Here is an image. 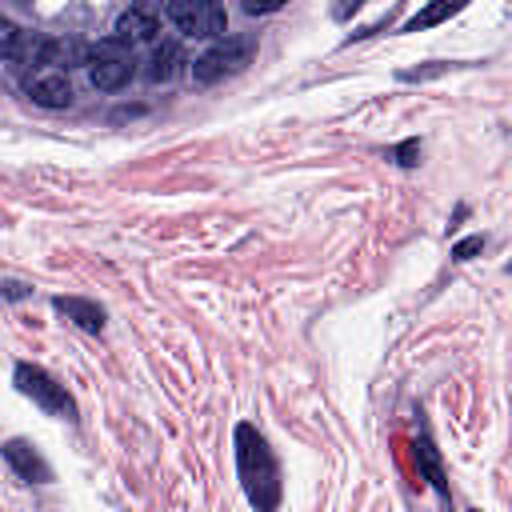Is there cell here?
I'll use <instances>...</instances> for the list:
<instances>
[{
    "label": "cell",
    "mask_w": 512,
    "mask_h": 512,
    "mask_svg": "<svg viewBox=\"0 0 512 512\" xmlns=\"http://www.w3.org/2000/svg\"><path fill=\"white\" fill-rule=\"evenodd\" d=\"M232 444H236V476H240L248 504L256 512H276L284 500V480H280V460L268 448L264 432L256 424L240 420L232 432Z\"/></svg>",
    "instance_id": "6da1fadb"
},
{
    "label": "cell",
    "mask_w": 512,
    "mask_h": 512,
    "mask_svg": "<svg viewBox=\"0 0 512 512\" xmlns=\"http://www.w3.org/2000/svg\"><path fill=\"white\" fill-rule=\"evenodd\" d=\"M252 56H256V36H248V32L244 36H224L192 60V84H220L224 76L244 72L252 64Z\"/></svg>",
    "instance_id": "7a4b0ae2"
},
{
    "label": "cell",
    "mask_w": 512,
    "mask_h": 512,
    "mask_svg": "<svg viewBox=\"0 0 512 512\" xmlns=\"http://www.w3.org/2000/svg\"><path fill=\"white\" fill-rule=\"evenodd\" d=\"M16 388L32 400V404H40L48 416H56V420H68V424H76V416H80V408H76V400H72V392L48 372V368H40V364H28V360H20L16 364Z\"/></svg>",
    "instance_id": "3957f363"
},
{
    "label": "cell",
    "mask_w": 512,
    "mask_h": 512,
    "mask_svg": "<svg viewBox=\"0 0 512 512\" xmlns=\"http://www.w3.org/2000/svg\"><path fill=\"white\" fill-rule=\"evenodd\" d=\"M164 16L188 40H224V32H228V8L224 4L176 0V4H164Z\"/></svg>",
    "instance_id": "277c9868"
},
{
    "label": "cell",
    "mask_w": 512,
    "mask_h": 512,
    "mask_svg": "<svg viewBox=\"0 0 512 512\" xmlns=\"http://www.w3.org/2000/svg\"><path fill=\"white\" fill-rule=\"evenodd\" d=\"M84 48L88 44H80L72 36H36L32 40V60H36V68L68 72L72 64H84Z\"/></svg>",
    "instance_id": "5b68a950"
},
{
    "label": "cell",
    "mask_w": 512,
    "mask_h": 512,
    "mask_svg": "<svg viewBox=\"0 0 512 512\" xmlns=\"http://www.w3.org/2000/svg\"><path fill=\"white\" fill-rule=\"evenodd\" d=\"M24 92L32 104L40 108H68L72 104V84H68V72H48V68H36L24 76Z\"/></svg>",
    "instance_id": "8992f818"
},
{
    "label": "cell",
    "mask_w": 512,
    "mask_h": 512,
    "mask_svg": "<svg viewBox=\"0 0 512 512\" xmlns=\"http://www.w3.org/2000/svg\"><path fill=\"white\" fill-rule=\"evenodd\" d=\"M4 460H8V468H12L24 484H48V480H52V468L44 464V456H40L28 440H20V436L4 440Z\"/></svg>",
    "instance_id": "52a82bcc"
},
{
    "label": "cell",
    "mask_w": 512,
    "mask_h": 512,
    "mask_svg": "<svg viewBox=\"0 0 512 512\" xmlns=\"http://www.w3.org/2000/svg\"><path fill=\"white\" fill-rule=\"evenodd\" d=\"M116 36H124L128 44H148L160 36V12L156 8H144V4H132L116 16Z\"/></svg>",
    "instance_id": "ba28073f"
},
{
    "label": "cell",
    "mask_w": 512,
    "mask_h": 512,
    "mask_svg": "<svg viewBox=\"0 0 512 512\" xmlns=\"http://www.w3.org/2000/svg\"><path fill=\"white\" fill-rule=\"evenodd\" d=\"M52 308H56L64 320H72L76 328L92 332V336L104 332V308H100L96 300H84V296H52Z\"/></svg>",
    "instance_id": "9c48e42d"
},
{
    "label": "cell",
    "mask_w": 512,
    "mask_h": 512,
    "mask_svg": "<svg viewBox=\"0 0 512 512\" xmlns=\"http://www.w3.org/2000/svg\"><path fill=\"white\" fill-rule=\"evenodd\" d=\"M184 64H188L184 48H180L176 40H160V48L148 56V68H144V76H148L152 84H168V80H176V76L184 72Z\"/></svg>",
    "instance_id": "30bf717a"
},
{
    "label": "cell",
    "mask_w": 512,
    "mask_h": 512,
    "mask_svg": "<svg viewBox=\"0 0 512 512\" xmlns=\"http://www.w3.org/2000/svg\"><path fill=\"white\" fill-rule=\"evenodd\" d=\"M132 76H136V56L88 64V84H92V88H100V92H116V88H124Z\"/></svg>",
    "instance_id": "8fae6325"
},
{
    "label": "cell",
    "mask_w": 512,
    "mask_h": 512,
    "mask_svg": "<svg viewBox=\"0 0 512 512\" xmlns=\"http://www.w3.org/2000/svg\"><path fill=\"white\" fill-rule=\"evenodd\" d=\"M416 468L432 480V488L448 500V476H444V464H440V452H436V444L428 440V432H420V440H416Z\"/></svg>",
    "instance_id": "7c38bea8"
},
{
    "label": "cell",
    "mask_w": 512,
    "mask_h": 512,
    "mask_svg": "<svg viewBox=\"0 0 512 512\" xmlns=\"http://www.w3.org/2000/svg\"><path fill=\"white\" fill-rule=\"evenodd\" d=\"M464 4H448V0H436V4H428V8H420L408 24H404V32H420V28H428V24H440V20H448V16H456Z\"/></svg>",
    "instance_id": "4fadbf2b"
},
{
    "label": "cell",
    "mask_w": 512,
    "mask_h": 512,
    "mask_svg": "<svg viewBox=\"0 0 512 512\" xmlns=\"http://www.w3.org/2000/svg\"><path fill=\"white\" fill-rule=\"evenodd\" d=\"M20 40H24V32L12 20H0V52H4V60H16L20 56Z\"/></svg>",
    "instance_id": "5bb4252c"
},
{
    "label": "cell",
    "mask_w": 512,
    "mask_h": 512,
    "mask_svg": "<svg viewBox=\"0 0 512 512\" xmlns=\"http://www.w3.org/2000/svg\"><path fill=\"white\" fill-rule=\"evenodd\" d=\"M388 160H396L400 168H412V164L420 160V140H404V144L388 148Z\"/></svg>",
    "instance_id": "9a60e30c"
},
{
    "label": "cell",
    "mask_w": 512,
    "mask_h": 512,
    "mask_svg": "<svg viewBox=\"0 0 512 512\" xmlns=\"http://www.w3.org/2000/svg\"><path fill=\"white\" fill-rule=\"evenodd\" d=\"M448 68H456V64L432 60V64H424V68H404V72H400V80H428V76H440V72H448Z\"/></svg>",
    "instance_id": "2e32d148"
},
{
    "label": "cell",
    "mask_w": 512,
    "mask_h": 512,
    "mask_svg": "<svg viewBox=\"0 0 512 512\" xmlns=\"http://www.w3.org/2000/svg\"><path fill=\"white\" fill-rule=\"evenodd\" d=\"M480 248H484V236H468V240L452 244V260H460V264H464V260H472Z\"/></svg>",
    "instance_id": "e0dca14e"
},
{
    "label": "cell",
    "mask_w": 512,
    "mask_h": 512,
    "mask_svg": "<svg viewBox=\"0 0 512 512\" xmlns=\"http://www.w3.org/2000/svg\"><path fill=\"white\" fill-rule=\"evenodd\" d=\"M284 4L280 0H268V4H256V0H244V12L248 16H268V12H280Z\"/></svg>",
    "instance_id": "ac0fdd59"
},
{
    "label": "cell",
    "mask_w": 512,
    "mask_h": 512,
    "mask_svg": "<svg viewBox=\"0 0 512 512\" xmlns=\"http://www.w3.org/2000/svg\"><path fill=\"white\" fill-rule=\"evenodd\" d=\"M28 292H32L28 284H20V280H4V296H8V300H24Z\"/></svg>",
    "instance_id": "d6986e66"
},
{
    "label": "cell",
    "mask_w": 512,
    "mask_h": 512,
    "mask_svg": "<svg viewBox=\"0 0 512 512\" xmlns=\"http://www.w3.org/2000/svg\"><path fill=\"white\" fill-rule=\"evenodd\" d=\"M468 512H480V508H468Z\"/></svg>",
    "instance_id": "ffe728a7"
},
{
    "label": "cell",
    "mask_w": 512,
    "mask_h": 512,
    "mask_svg": "<svg viewBox=\"0 0 512 512\" xmlns=\"http://www.w3.org/2000/svg\"><path fill=\"white\" fill-rule=\"evenodd\" d=\"M508 272H512V264H508Z\"/></svg>",
    "instance_id": "44dd1931"
}]
</instances>
